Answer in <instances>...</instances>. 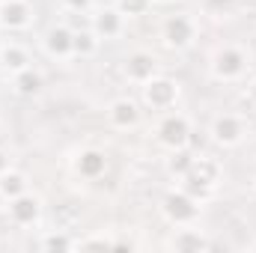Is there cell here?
Masks as SVG:
<instances>
[{
    "mask_svg": "<svg viewBox=\"0 0 256 253\" xmlns=\"http://www.w3.org/2000/svg\"><path fill=\"white\" fill-rule=\"evenodd\" d=\"M179 96H182L179 80H173V78H167V74H155L152 80H146V84L140 86V102H143V108H149V110H155V114L173 110L176 102H179Z\"/></svg>",
    "mask_w": 256,
    "mask_h": 253,
    "instance_id": "4",
    "label": "cell"
},
{
    "mask_svg": "<svg viewBox=\"0 0 256 253\" xmlns=\"http://www.w3.org/2000/svg\"><path fill=\"white\" fill-rule=\"evenodd\" d=\"M39 248L42 250H78V238L68 232V230H48L42 238H39Z\"/></svg>",
    "mask_w": 256,
    "mask_h": 253,
    "instance_id": "20",
    "label": "cell"
},
{
    "mask_svg": "<svg viewBox=\"0 0 256 253\" xmlns=\"http://www.w3.org/2000/svg\"><path fill=\"white\" fill-rule=\"evenodd\" d=\"M72 36H74V30H72L68 24H54V27H48L45 36H42L45 54H48L51 60H72V57H74V51H72Z\"/></svg>",
    "mask_w": 256,
    "mask_h": 253,
    "instance_id": "13",
    "label": "cell"
},
{
    "mask_svg": "<svg viewBox=\"0 0 256 253\" xmlns=\"http://www.w3.org/2000/svg\"><path fill=\"white\" fill-rule=\"evenodd\" d=\"M179 188H182V190H188V194H191V196H196V200H200V202H206V200H208V196H212V194H214V190L208 188V185H206V182H200V179H196V176H194V173H185V176H182V179H179Z\"/></svg>",
    "mask_w": 256,
    "mask_h": 253,
    "instance_id": "23",
    "label": "cell"
},
{
    "mask_svg": "<svg viewBox=\"0 0 256 253\" xmlns=\"http://www.w3.org/2000/svg\"><path fill=\"white\" fill-rule=\"evenodd\" d=\"M27 66H33V60H30V51H27L21 42H6V45H0V72L15 74V72H21V68H27Z\"/></svg>",
    "mask_w": 256,
    "mask_h": 253,
    "instance_id": "16",
    "label": "cell"
},
{
    "mask_svg": "<svg viewBox=\"0 0 256 253\" xmlns=\"http://www.w3.org/2000/svg\"><path fill=\"white\" fill-rule=\"evenodd\" d=\"M9 78H12V92L21 96V98H36V96L45 92V74L36 66H27V68L15 72Z\"/></svg>",
    "mask_w": 256,
    "mask_h": 253,
    "instance_id": "15",
    "label": "cell"
},
{
    "mask_svg": "<svg viewBox=\"0 0 256 253\" xmlns=\"http://www.w3.org/2000/svg\"><path fill=\"white\" fill-rule=\"evenodd\" d=\"M155 3H176V0H155Z\"/></svg>",
    "mask_w": 256,
    "mask_h": 253,
    "instance_id": "30",
    "label": "cell"
},
{
    "mask_svg": "<svg viewBox=\"0 0 256 253\" xmlns=\"http://www.w3.org/2000/svg\"><path fill=\"white\" fill-rule=\"evenodd\" d=\"M72 170L80 176V179H102L108 173V152L98 149V146H84L80 152H74L72 158Z\"/></svg>",
    "mask_w": 256,
    "mask_h": 253,
    "instance_id": "9",
    "label": "cell"
},
{
    "mask_svg": "<svg viewBox=\"0 0 256 253\" xmlns=\"http://www.w3.org/2000/svg\"><path fill=\"white\" fill-rule=\"evenodd\" d=\"M208 137L212 143H218L220 149H236L244 143L248 137V122L238 114H218L208 126Z\"/></svg>",
    "mask_w": 256,
    "mask_h": 253,
    "instance_id": "6",
    "label": "cell"
},
{
    "mask_svg": "<svg viewBox=\"0 0 256 253\" xmlns=\"http://www.w3.org/2000/svg\"><path fill=\"white\" fill-rule=\"evenodd\" d=\"M33 6L30 0H3L0 3V27L9 33H21L33 24Z\"/></svg>",
    "mask_w": 256,
    "mask_h": 253,
    "instance_id": "12",
    "label": "cell"
},
{
    "mask_svg": "<svg viewBox=\"0 0 256 253\" xmlns=\"http://www.w3.org/2000/svg\"><path fill=\"white\" fill-rule=\"evenodd\" d=\"M98 48H102V39H98V33H96L92 27H74V36H72V51H74V57H80V60L96 57Z\"/></svg>",
    "mask_w": 256,
    "mask_h": 253,
    "instance_id": "18",
    "label": "cell"
},
{
    "mask_svg": "<svg viewBox=\"0 0 256 253\" xmlns=\"http://www.w3.org/2000/svg\"><path fill=\"white\" fill-rule=\"evenodd\" d=\"M191 173L200 179V182H206L212 190H218L220 179H224V167H220V161H218V158H208V155H196Z\"/></svg>",
    "mask_w": 256,
    "mask_h": 253,
    "instance_id": "17",
    "label": "cell"
},
{
    "mask_svg": "<svg viewBox=\"0 0 256 253\" xmlns=\"http://www.w3.org/2000/svg\"><path fill=\"white\" fill-rule=\"evenodd\" d=\"M108 122L116 128V131H131V128L140 126V120H143V110H140V104L134 102V98H128V96H120V98H114L110 104H108Z\"/></svg>",
    "mask_w": 256,
    "mask_h": 253,
    "instance_id": "11",
    "label": "cell"
},
{
    "mask_svg": "<svg viewBox=\"0 0 256 253\" xmlns=\"http://www.w3.org/2000/svg\"><path fill=\"white\" fill-rule=\"evenodd\" d=\"M24 190H30V179H27V173H21V170L9 167V170L0 176V194L6 196V202H9L12 196L24 194Z\"/></svg>",
    "mask_w": 256,
    "mask_h": 253,
    "instance_id": "19",
    "label": "cell"
},
{
    "mask_svg": "<svg viewBox=\"0 0 256 253\" xmlns=\"http://www.w3.org/2000/svg\"><path fill=\"white\" fill-rule=\"evenodd\" d=\"M116 238L104 236V232H90L84 238H78V250H114Z\"/></svg>",
    "mask_w": 256,
    "mask_h": 253,
    "instance_id": "22",
    "label": "cell"
},
{
    "mask_svg": "<svg viewBox=\"0 0 256 253\" xmlns=\"http://www.w3.org/2000/svg\"><path fill=\"white\" fill-rule=\"evenodd\" d=\"M254 190H256V176H254Z\"/></svg>",
    "mask_w": 256,
    "mask_h": 253,
    "instance_id": "31",
    "label": "cell"
},
{
    "mask_svg": "<svg viewBox=\"0 0 256 253\" xmlns=\"http://www.w3.org/2000/svg\"><path fill=\"white\" fill-rule=\"evenodd\" d=\"M208 72L214 80L220 84H236V80H244V74L250 72V51L236 45V42H226V45H218L212 60H208Z\"/></svg>",
    "mask_w": 256,
    "mask_h": 253,
    "instance_id": "1",
    "label": "cell"
},
{
    "mask_svg": "<svg viewBox=\"0 0 256 253\" xmlns=\"http://www.w3.org/2000/svg\"><path fill=\"white\" fill-rule=\"evenodd\" d=\"M155 0H114V6L126 15V18H143L152 9Z\"/></svg>",
    "mask_w": 256,
    "mask_h": 253,
    "instance_id": "24",
    "label": "cell"
},
{
    "mask_svg": "<svg viewBox=\"0 0 256 253\" xmlns=\"http://www.w3.org/2000/svg\"><path fill=\"white\" fill-rule=\"evenodd\" d=\"M191 120L185 116V114H179V110H167V114H161V120H158V126H155V140L167 149V152H173V149H182V146H191Z\"/></svg>",
    "mask_w": 256,
    "mask_h": 253,
    "instance_id": "5",
    "label": "cell"
},
{
    "mask_svg": "<svg viewBox=\"0 0 256 253\" xmlns=\"http://www.w3.org/2000/svg\"><path fill=\"white\" fill-rule=\"evenodd\" d=\"M236 0H206V6L212 9V12H224V9H230Z\"/></svg>",
    "mask_w": 256,
    "mask_h": 253,
    "instance_id": "26",
    "label": "cell"
},
{
    "mask_svg": "<svg viewBox=\"0 0 256 253\" xmlns=\"http://www.w3.org/2000/svg\"><path fill=\"white\" fill-rule=\"evenodd\" d=\"M6 218H9V224L12 226H33V224H39V218H42V200L33 194V190H24V194H18V196H12L9 202H6Z\"/></svg>",
    "mask_w": 256,
    "mask_h": 253,
    "instance_id": "7",
    "label": "cell"
},
{
    "mask_svg": "<svg viewBox=\"0 0 256 253\" xmlns=\"http://www.w3.org/2000/svg\"><path fill=\"white\" fill-rule=\"evenodd\" d=\"M90 27L98 33L102 42H114V39H120V36L126 33V15H122L116 6H102V9L92 12Z\"/></svg>",
    "mask_w": 256,
    "mask_h": 253,
    "instance_id": "10",
    "label": "cell"
},
{
    "mask_svg": "<svg viewBox=\"0 0 256 253\" xmlns=\"http://www.w3.org/2000/svg\"><path fill=\"white\" fill-rule=\"evenodd\" d=\"M66 12H72V15H86V12H92V6H96V0H63Z\"/></svg>",
    "mask_w": 256,
    "mask_h": 253,
    "instance_id": "25",
    "label": "cell"
},
{
    "mask_svg": "<svg viewBox=\"0 0 256 253\" xmlns=\"http://www.w3.org/2000/svg\"><path fill=\"white\" fill-rule=\"evenodd\" d=\"M244 98H248V102L256 108V78H250V80H248V86H244Z\"/></svg>",
    "mask_w": 256,
    "mask_h": 253,
    "instance_id": "28",
    "label": "cell"
},
{
    "mask_svg": "<svg viewBox=\"0 0 256 253\" xmlns=\"http://www.w3.org/2000/svg\"><path fill=\"white\" fill-rule=\"evenodd\" d=\"M9 167H12V155H9V149H3V146H0V176H3Z\"/></svg>",
    "mask_w": 256,
    "mask_h": 253,
    "instance_id": "27",
    "label": "cell"
},
{
    "mask_svg": "<svg viewBox=\"0 0 256 253\" xmlns=\"http://www.w3.org/2000/svg\"><path fill=\"white\" fill-rule=\"evenodd\" d=\"M200 212H202V202L182 188H173L161 196V218L170 226H194L200 220Z\"/></svg>",
    "mask_w": 256,
    "mask_h": 253,
    "instance_id": "3",
    "label": "cell"
},
{
    "mask_svg": "<svg viewBox=\"0 0 256 253\" xmlns=\"http://www.w3.org/2000/svg\"><path fill=\"white\" fill-rule=\"evenodd\" d=\"M0 3H3V0H0Z\"/></svg>",
    "mask_w": 256,
    "mask_h": 253,
    "instance_id": "32",
    "label": "cell"
},
{
    "mask_svg": "<svg viewBox=\"0 0 256 253\" xmlns=\"http://www.w3.org/2000/svg\"><path fill=\"white\" fill-rule=\"evenodd\" d=\"M167 248L176 253H202L212 250V242L206 238V232H200L194 226H176V232L167 238Z\"/></svg>",
    "mask_w": 256,
    "mask_h": 253,
    "instance_id": "14",
    "label": "cell"
},
{
    "mask_svg": "<svg viewBox=\"0 0 256 253\" xmlns=\"http://www.w3.org/2000/svg\"><path fill=\"white\" fill-rule=\"evenodd\" d=\"M194 161H196V155H194L188 146L173 149V152L167 155V173H170V176H176V179H182L185 173H191Z\"/></svg>",
    "mask_w": 256,
    "mask_h": 253,
    "instance_id": "21",
    "label": "cell"
},
{
    "mask_svg": "<svg viewBox=\"0 0 256 253\" xmlns=\"http://www.w3.org/2000/svg\"><path fill=\"white\" fill-rule=\"evenodd\" d=\"M158 36H161L164 48H170V51H188V48H194V42L200 36V24L188 12H173V15H167L161 21Z\"/></svg>",
    "mask_w": 256,
    "mask_h": 253,
    "instance_id": "2",
    "label": "cell"
},
{
    "mask_svg": "<svg viewBox=\"0 0 256 253\" xmlns=\"http://www.w3.org/2000/svg\"><path fill=\"white\" fill-rule=\"evenodd\" d=\"M122 74H126L128 84L143 86L146 80H152L155 74H161V63H158V57L152 51H131L122 60Z\"/></svg>",
    "mask_w": 256,
    "mask_h": 253,
    "instance_id": "8",
    "label": "cell"
},
{
    "mask_svg": "<svg viewBox=\"0 0 256 253\" xmlns=\"http://www.w3.org/2000/svg\"><path fill=\"white\" fill-rule=\"evenodd\" d=\"M3 208H6V196L0 194V212H3Z\"/></svg>",
    "mask_w": 256,
    "mask_h": 253,
    "instance_id": "29",
    "label": "cell"
}]
</instances>
